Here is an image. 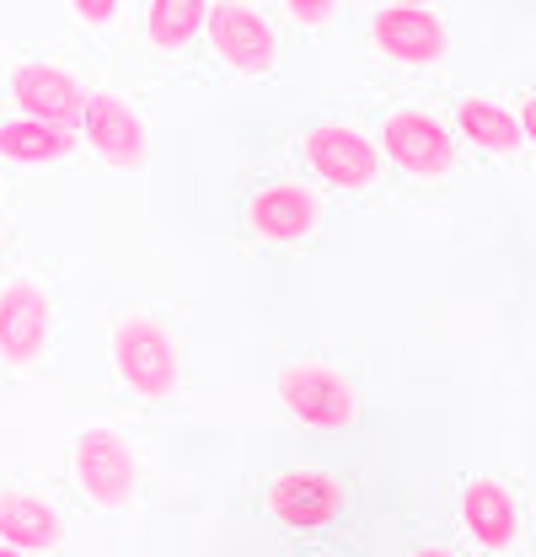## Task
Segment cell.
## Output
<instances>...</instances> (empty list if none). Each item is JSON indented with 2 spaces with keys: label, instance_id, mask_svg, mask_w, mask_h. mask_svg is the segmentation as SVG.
<instances>
[{
  "label": "cell",
  "instance_id": "6da1fadb",
  "mask_svg": "<svg viewBox=\"0 0 536 557\" xmlns=\"http://www.w3.org/2000/svg\"><path fill=\"white\" fill-rule=\"evenodd\" d=\"M113 370L134 397L167 403L178 392V344L156 317H124L113 327Z\"/></svg>",
  "mask_w": 536,
  "mask_h": 557
},
{
  "label": "cell",
  "instance_id": "7a4b0ae2",
  "mask_svg": "<svg viewBox=\"0 0 536 557\" xmlns=\"http://www.w3.org/2000/svg\"><path fill=\"white\" fill-rule=\"evenodd\" d=\"M381 161H392L398 172L418 177V183H440L456 172V139L451 129L435 119V113H418V108H398L381 119V135H376Z\"/></svg>",
  "mask_w": 536,
  "mask_h": 557
},
{
  "label": "cell",
  "instance_id": "3957f363",
  "mask_svg": "<svg viewBox=\"0 0 536 557\" xmlns=\"http://www.w3.org/2000/svg\"><path fill=\"white\" fill-rule=\"evenodd\" d=\"M279 403L301 418L306 429H343L360 413V392L354 381L338 370V364H322V359H295L279 370Z\"/></svg>",
  "mask_w": 536,
  "mask_h": 557
},
{
  "label": "cell",
  "instance_id": "277c9868",
  "mask_svg": "<svg viewBox=\"0 0 536 557\" xmlns=\"http://www.w3.org/2000/svg\"><path fill=\"white\" fill-rule=\"evenodd\" d=\"M204 38L209 49L236 70V75H268L279 65V38L268 27V16L258 5H242V0H220L204 11Z\"/></svg>",
  "mask_w": 536,
  "mask_h": 557
},
{
  "label": "cell",
  "instance_id": "5b68a950",
  "mask_svg": "<svg viewBox=\"0 0 536 557\" xmlns=\"http://www.w3.org/2000/svg\"><path fill=\"white\" fill-rule=\"evenodd\" d=\"M306 166L338 188V194H365V188H376V177H381V150H376V139L360 135V129H349V124H317L312 135H306Z\"/></svg>",
  "mask_w": 536,
  "mask_h": 557
},
{
  "label": "cell",
  "instance_id": "8992f818",
  "mask_svg": "<svg viewBox=\"0 0 536 557\" xmlns=\"http://www.w3.org/2000/svg\"><path fill=\"white\" fill-rule=\"evenodd\" d=\"M75 487L97 509H124L139 487V461L113 429H86L75 434Z\"/></svg>",
  "mask_w": 536,
  "mask_h": 557
},
{
  "label": "cell",
  "instance_id": "52a82bcc",
  "mask_svg": "<svg viewBox=\"0 0 536 557\" xmlns=\"http://www.w3.org/2000/svg\"><path fill=\"white\" fill-rule=\"evenodd\" d=\"M49 295L33 278L0 284V364L5 370H33L49 354Z\"/></svg>",
  "mask_w": 536,
  "mask_h": 557
},
{
  "label": "cell",
  "instance_id": "ba28073f",
  "mask_svg": "<svg viewBox=\"0 0 536 557\" xmlns=\"http://www.w3.org/2000/svg\"><path fill=\"white\" fill-rule=\"evenodd\" d=\"M370 44L392 65L424 70V65H440L446 60V44L451 38H446L440 11H429V5H381L370 16Z\"/></svg>",
  "mask_w": 536,
  "mask_h": 557
},
{
  "label": "cell",
  "instance_id": "9c48e42d",
  "mask_svg": "<svg viewBox=\"0 0 536 557\" xmlns=\"http://www.w3.org/2000/svg\"><path fill=\"white\" fill-rule=\"evenodd\" d=\"M11 97H16V119H38L54 129H75L81 108H86L81 81L54 60H22L11 70Z\"/></svg>",
  "mask_w": 536,
  "mask_h": 557
},
{
  "label": "cell",
  "instance_id": "30bf717a",
  "mask_svg": "<svg viewBox=\"0 0 536 557\" xmlns=\"http://www.w3.org/2000/svg\"><path fill=\"white\" fill-rule=\"evenodd\" d=\"M75 129H81V139H86L108 166H139V161H145V145H150L145 113L134 108L130 97H119V91H97V97H86Z\"/></svg>",
  "mask_w": 536,
  "mask_h": 557
},
{
  "label": "cell",
  "instance_id": "8fae6325",
  "mask_svg": "<svg viewBox=\"0 0 536 557\" xmlns=\"http://www.w3.org/2000/svg\"><path fill=\"white\" fill-rule=\"evenodd\" d=\"M268 515L290 531H322L343 515V483L333 472H317V467L284 472V478L268 483Z\"/></svg>",
  "mask_w": 536,
  "mask_h": 557
},
{
  "label": "cell",
  "instance_id": "7c38bea8",
  "mask_svg": "<svg viewBox=\"0 0 536 557\" xmlns=\"http://www.w3.org/2000/svg\"><path fill=\"white\" fill-rule=\"evenodd\" d=\"M247 225H253V236H264L273 247H295V242H306L322 225V199L306 183H284L279 177V183H264L253 194Z\"/></svg>",
  "mask_w": 536,
  "mask_h": 557
},
{
  "label": "cell",
  "instance_id": "4fadbf2b",
  "mask_svg": "<svg viewBox=\"0 0 536 557\" xmlns=\"http://www.w3.org/2000/svg\"><path fill=\"white\" fill-rule=\"evenodd\" d=\"M462 525L477 547L488 553H510L515 536H521V509H515V493L499 483V478H472L462 493Z\"/></svg>",
  "mask_w": 536,
  "mask_h": 557
},
{
  "label": "cell",
  "instance_id": "5bb4252c",
  "mask_svg": "<svg viewBox=\"0 0 536 557\" xmlns=\"http://www.w3.org/2000/svg\"><path fill=\"white\" fill-rule=\"evenodd\" d=\"M0 542L16 553H49L65 542V515L27 487H0Z\"/></svg>",
  "mask_w": 536,
  "mask_h": 557
},
{
  "label": "cell",
  "instance_id": "9a60e30c",
  "mask_svg": "<svg viewBox=\"0 0 536 557\" xmlns=\"http://www.w3.org/2000/svg\"><path fill=\"white\" fill-rule=\"evenodd\" d=\"M81 135L75 129H54L38 119H0V161L11 166H54L75 156Z\"/></svg>",
  "mask_w": 536,
  "mask_h": 557
},
{
  "label": "cell",
  "instance_id": "2e32d148",
  "mask_svg": "<svg viewBox=\"0 0 536 557\" xmlns=\"http://www.w3.org/2000/svg\"><path fill=\"white\" fill-rule=\"evenodd\" d=\"M456 129H462L467 145L488 150V156H521L526 150V139L515 129V113L499 97H483V91H472V97L456 102Z\"/></svg>",
  "mask_w": 536,
  "mask_h": 557
},
{
  "label": "cell",
  "instance_id": "e0dca14e",
  "mask_svg": "<svg viewBox=\"0 0 536 557\" xmlns=\"http://www.w3.org/2000/svg\"><path fill=\"white\" fill-rule=\"evenodd\" d=\"M204 0H156V5H145V38H150V49H188L194 38L204 33Z\"/></svg>",
  "mask_w": 536,
  "mask_h": 557
},
{
  "label": "cell",
  "instance_id": "ac0fdd59",
  "mask_svg": "<svg viewBox=\"0 0 536 557\" xmlns=\"http://www.w3.org/2000/svg\"><path fill=\"white\" fill-rule=\"evenodd\" d=\"M284 16H290V22H306V27H328V22H333V5H328V0H290Z\"/></svg>",
  "mask_w": 536,
  "mask_h": 557
},
{
  "label": "cell",
  "instance_id": "d6986e66",
  "mask_svg": "<svg viewBox=\"0 0 536 557\" xmlns=\"http://www.w3.org/2000/svg\"><path fill=\"white\" fill-rule=\"evenodd\" d=\"M70 16L75 22H92V27H108V22H119V5L113 0H75Z\"/></svg>",
  "mask_w": 536,
  "mask_h": 557
},
{
  "label": "cell",
  "instance_id": "ffe728a7",
  "mask_svg": "<svg viewBox=\"0 0 536 557\" xmlns=\"http://www.w3.org/2000/svg\"><path fill=\"white\" fill-rule=\"evenodd\" d=\"M413 557H462V553H451V547H424V553H413Z\"/></svg>",
  "mask_w": 536,
  "mask_h": 557
},
{
  "label": "cell",
  "instance_id": "44dd1931",
  "mask_svg": "<svg viewBox=\"0 0 536 557\" xmlns=\"http://www.w3.org/2000/svg\"><path fill=\"white\" fill-rule=\"evenodd\" d=\"M0 557H27V553H16V547H0Z\"/></svg>",
  "mask_w": 536,
  "mask_h": 557
}]
</instances>
